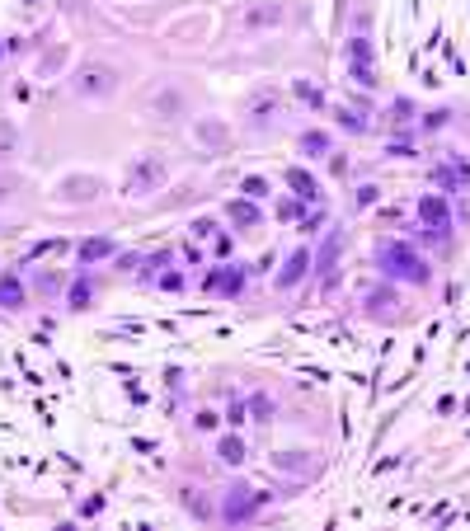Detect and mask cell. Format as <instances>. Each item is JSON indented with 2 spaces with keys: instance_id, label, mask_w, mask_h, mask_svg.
Returning a JSON list of instances; mask_svg holds the SVG:
<instances>
[{
  "instance_id": "obj_1",
  "label": "cell",
  "mask_w": 470,
  "mask_h": 531,
  "mask_svg": "<svg viewBox=\"0 0 470 531\" xmlns=\"http://www.w3.org/2000/svg\"><path fill=\"white\" fill-rule=\"evenodd\" d=\"M118 71H113L109 62H85L76 71V76H71V90L80 94V99H109L113 90H118Z\"/></svg>"
},
{
  "instance_id": "obj_2",
  "label": "cell",
  "mask_w": 470,
  "mask_h": 531,
  "mask_svg": "<svg viewBox=\"0 0 470 531\" xmlns=\"http://www.w3.org/2000/svg\"><path fill=\"white\" fill-rule=\"evenodd\" d=\"M381 268L391 273V278H409V282H428V264H423L419 254L391 240V245H381Z\"/></svg>"
},
{
  "instance_id": "obj_3",
  "label": "cell",
  "mask_w": 470,
  "mask_h": 531,
  "mask_svg": "<svg viewBox=\"0 0 470 531\" xmlns=\"http://www.w3.org/2000/svg\"><path fill=\"white\" fill-rule=\"evenodd\" d=\"M320 452H273L268 456V470H278V475H287V480H315L320 475Z\"/></svg>"
},
{
  "instance_id": "obj_4",
  "label": "cell",
  "mask_w": 470,
  "mask_h": 531,
  "mask_svg": "<svg viewBox=\"0 0 470 531\" xmlns=\"http://www.w3.org/2000/svg\"><path fill=\"white\" fill-rule=\"evenodd\" d=\"M264 499H268V494H254V489L235 485V489H226V499H221V517H226V522H250Z\"/></svg>"
},
{
  "instance_id": "obj_5",
  "label": "cell",
  "mask_w": 470,
  "mask_h": 531,
  "mask_svg": "<svg viewBox=\"0 0 470 531\" xmlns=\"http://www.w3.org/2000/svg\"><path fill=\"white\" fill-rule=\"evenodd\" d=\"M419 221L428 226V231H438L442 240H447V231H452V212H447V203H442V198H433V193L419 203Z\"/></svg>"
},
{
  "instance_id": "obj_6",
  "label": "cell",
  "mask_w": 470,
  "mask_h": 531,
  "mask_svg": "<svg viewBox=\"0 0 470 531\" xmlns=\"http://www.w3.org/2000/svg\"><path fill=\"white\" fill-rule=\"evenodd\" d=\"M160 179H165V165H160L156 156H141L137 170H132V188H137V193H146V188H156Z\"/></svg>"
},
{
  "instance_id": "obj_7",
  "label": "cell",
  "mask_w": 470,
  "mask_h": 531,
  "mask_svg": "<svg viewBox=\"0 0 470 531\" xmlns=\"http://www.w3.org/2000/svg\"><path fill=\"white\" fill-rule=\"evenodd\" d=\"M339 250H344V231H329V240L320 245V254H315V268H320V278H334V264H339Z\"/></svg>"
},
{
  "instance_id": "obj_8",
  "label": "cell",
  "mask_w": 470,
  "mask_h": 531,
  "mask_svg": "<svg viewBox=\"0 0 470 531\" xmlns=\"http://www.w3.org/2000/svg\"><path fill=\"white\" fill-rule=\"evenodd\" d=\"M245 24H250V29L282 24V5H278V0H259V5H250V10H245Z\"/></svg>"
},
{
  "instance_id": "obj_9",
  "label": "cell",
  "mask_w": 470,
  "mask_h": 531,
  "mask_svg": "<svg viewBox=\"0 0 470 531\" xmlns=\"http://www.w3.org/2000/svg\"><path fill=\"white\" fill-rule=\"evenodd\" d=\"M306 268H311V250H297L287 259V268L278 273V287H297V282L306 278Z\"/></svg>"
},
{
  "instance_id": "obj_10",
  "label": "cell",
  "mask_w": 470,
  "mask_h": 531,
  "mask_svg": "<svg viewBox=\"0 0 470 531\" xmlns=\"http://www.w3.org/2000/svg\"><path fill=\"white\" fill-rule=\"evenodd\" d=\"M193 132H198V141H207V146H226V141H231V127L221 123V118H198Z\"/></svg>"
},
{
  "instance_id": "obj_11",
  "label": "cell",
  "mask_w": 470,
  "mask_h": 531,
  "mask_svg": "<svg viewBox=\"0 0 470 531\" xmlns=\"http://www.w3.org/2000/svg\"><path fill=\"white\" fill-rule=\"evenodd\" d=\"M240 282H245V278H240L235 268H221V273H212L203 287H207V292H221V297H235V292H240Z\"/></svg>"
},
{
  "instance_id": "obj_12",
  "label": "cell",
  "mask_w": 470,
  "mask_h": 531,
  "mask_svg": "<svg viewBox=\"0 0 470 531\" xmlns=\"http://www.w3.org/2000/svg\"><path fill=\"white\" fill-rule=\"evenodd\" d=\"M109 254H113V240H109V235H94V240H85V245H80V264L109 259Z\"/></svg>"
},
{
  "instance_id": "obj_13",
  "label": "cell",
  "mask_w": 470,
  "mask_h": 531,
  "mask_svg": "<svg viewBox=\"0 0 470 531\" xmlns=\"http://www.w3.org/2000/svg\"><path fill=\"white\" fill-rule=\"evenodd\" d=\"M217 456L226 461V466H240V461H245V442H240V438H221Z\"/></svg>"
},
{
  "instance_id": "obj_14",
  "label": "cell",
  "mask_w": 470,
  "mask_h": 531,
  "mask_svg": "<svg viewBox=\"0 0 470 531\" xmlns=\"http://www.w3.org/2000/svg\"><path fill=\"white\" fill-rule=\"evenodd\" d=\"M287 184L297 188V198H315V193H320V188H315V179L306 170H287Z\"/></svg>"
},
{
  "instance_id": "obj_15",
  "label": "cell",
  "mask_w": 470,
  "mask_h": 531,
  "mask_svg": "<svg viewBox=\"0 0 470 531\" xmlns=\"http://www.w3.org/2000/svg\"><path fill=\"white\" fill-rule=\"evenodd\" d=\"M66 198H94V193H99V184H94V179H66Z\"/></svg>"
},
{
  "instance_id": "obj_16",
  "label": "cell",
  "mask_w": 470,
  "mask_h": 531,
  "mask_svg": "<svg viewBox=\"0 0 470 531\" xmlns=\"http://www.w3.org/2000/svg\"><path fill=\"white\" fill-rule=\"evenodd\" d=\"M15 123H10V118H0V160H10L15 156Z\"/></svg>"
},
{
  "instance_id": "obj_17",
  "label": "cell",
  "mask_w": 470,
  "mask_h": 531,
  "mask_svg": "<svg viewBox=\"0 0 470 531\" xmlns=\"http://www.w3.org/2000/svg\"><path fill=\"white\" fill-rule=\"evenodd\" d=\"M0 301H5L10 311H15V306H24V287H19L15 278H5V282H0Z\"/></svg>"
},
{
  "instance_id": "obj_18",
  "label": "cell",
  "mask_w": 470,
  "mask_h": 531,
  "mask_svg": "<svg viewBox=\"0 0 470 531\" xmlns=\"http://www.w3.org/2000/svg\"><path fill=\"white\" fill-rule=\"evenodd\" d=\"M231 221H235V226H254L259 212H254V203H231Z\"/></svg>"
},
{
  "instance_id": "obj_19",
  "label": "cell",
  "mask_w": 470,
  "mask_h": 531,
  "mask_svg": "<svg viewBox=\"0 0 470 531\" xmlns=\"http://www.w3.org/2000/svg\"><path fill=\"white\" fill-rule=\"evenodd\" d=\"M367 306H372L376 315H381V311H391V306H395V292H391V287H386V292H372V297H367Z\"/></svg>"
},
{
  "instance_id": "obj_20",
  "label": "cell",
  "mask_w": 470,
  "mask_h": 531,
  "mask_svg": "<svg viewBox=\"0 0 470 531\" xmlns=\"http://www.w3.org/2000/svg\"><path fill=\"white\" fill-rule=\"evenodd\" d=\"M71 306H76V311L90 306V282H76V287H71Z\"/></svg>"
},
{
  "instance_id": "obj_21",
  "label": "cell",
  "mask_w": 470,
  "mask_h": 531,
  "mask_svg": "<svg viewBox=\"0 0 470 531\" xmlns=\"http://www.w3.org/2000/svg\"><path fill=\"white\" fill-rule=\"evenodd\" d=\"M301 146H306V151H329V137H325V132H306Z\"/></svg>"
},
{
  "instance_id": "obj_22",
  "label": "cell",
  "mask_w": 470,
  "mask_h": 531,
  "mask_svg": "<svg viewBox=\"0 0 470 531\" xmlns=\"http://www.w3.org/2000/svg\"><path fill=\"white\" fill-rule=\"evenodd\" d=\"M250 414H254V419H268V414H273V400H268V395H254V400H250Z\"/></svg>"
},
{
  "instance_id": "obj_23",
  "label": "cell",
  "mask_w": 470,
  "mask_h": 531,
  "mask_svg": "<svg viewBox=\"0 0 470 531\" xmlns=\"http://www.w3.org/2000/svg\"><path fill=\"white\" fill-rule=\"evenodd\" d=\"M339 123H344L348 132H362V127H367V123H362V118H358L353 109H339Z\"/></svg>"
},
{
  "instance_id": "obj_24",
  "label": "cell",
  "mask_w": 470,
  "mask_h": 531,
  "mask_svg": "<svg viewBox=\"0 0 470 531\" xmlns=\"http://www.w3.org/2000/svg\"><path fill=\"white\" fill-rule=\"evenodd\" d=\"M245 193L250 198H268V179H245Z\"/></svg>"
},
{
  "instance_id": "obj_25",
  "label": "cell",
  "mask_w": 470,
  "mask_h": 531,
  "mask_svg": "<svg viewBox=\"0 0 470 531\" xmlns=\"http://www.w3.org/2000/svg\"><path fill=\"white\" fill-rule=\"evenodd\" d=\"M348 52H353V62H367V57H372V47H367V38H353V47H348Z\"/></svg>"
},
{
  "instance_id": "obj_26",
  "label": "cell",
  "mask_w": 470,
  "mask_h": 531,
  "mask_svg": "<svg viewBox=\"0 0 470 531\" xmlns=\"http://www.w3.org/2000/svg\"><path fill=\"white\" fill-rule=\"evenodd\" d=\"M57 287H62L57 273H38V292H57Z\"/></svg>"
},
{
  "instance_id": "obj_27",
  "label": "cell",
  "mask_w": 470,
  "mask_h": 531,
  "mask_svg": "<svg viewBox=\"0 0 470 531\" xmlns=\"http://www.w3.org/2000/svg\"><path fill=\"white\" fill-rule=\"evenodd\" d=\"M156 109H165V113H179V94H165V99H156Z\"/></svg>"
},
{
  "instance_id": "obj_28",
  "label": "cell",
  "mask_w": 470,
  "mask_h": 531,
  "mask_svg": "<svg viewBox=\"0 0 470 531\" xmlns=\"http://www.w3.org/2000/svg\"><path fill=\"white\" fill-rule=\"evenodd\" d=\"M297 94L306 99V104H320V90H315V85H297Z\"/></svg>"
},
{
  "instance_id": "obj_29",
  "label": "cell",
  "mask_w": 470,
  "mask_h": 531,
  "mask_svg": "<svg viewBox=\"0 0 470 531\" xmlns=\"http://www.w3.org/2000/svg\"><path fill=\"white\" fill-rule=\"evenodd\" d=\"M24 5H29V10H38V5H43V0H24Z\"/></svg>"
},
{
  "instance_id": "obj_30",
  "label": "cell",
  "mask_w": 470,
  "mask_h": 531,
  "mask_svg": "<svg viewBox=\"0 0 470 531\" xmlns=\"http://www.w3.org/2000/svg\"><path fill=\"white\" fill-rule=\"evenodd\" d=\"M0 57H5V43H0Z\"/></svg>"
}]
</instances>
